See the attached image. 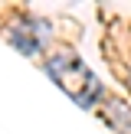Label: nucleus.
Segmentation results:
<instances>
[{
    "mask_svg": "<svg viewBox=\"0 0 131 134\" xmlns=\"http://www.w3.org/2000/svg\"><path fill=\"white\" fill-rule=\"evenodd\" d=\"M108 118H111V124H118V131H124V134H131V108L128 105H111V111H108Z\"/></svg>",
    "mask_w": 131,
    "mask_h": 134,
    "instance_id": "f03ea898",
    "label": "nucleus"
},
{
    "mask_svg": "<svg viewBox=\"0 0 131 134\" xmlns=\"http://www.w3.org/2000/svg\"><path fill=\"white\" fill-rule=\"evenodd\" d=\"M46 72L52 75V82L72 98L82 108H92V105L102 98V82L92 75V69L82 62V59L69 56V52H59V56L46 59Z\"/></svg>",
    "mask_w": 131,
    "mask_h": 134,
    "instance_id": "f257e3e1",
    "label": "nucleus"
}]
</instances>
